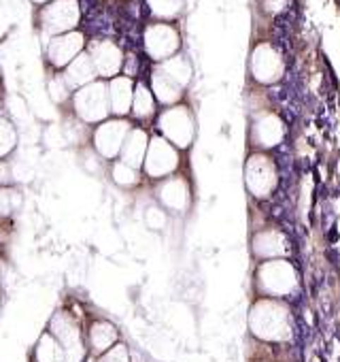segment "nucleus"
Masks as SVG:
<instances>
[{"instance_id":"obj_1","label":"nucleus","mask_w":340,"mask_h":362,"mask_svg":"<svg viewBox=\"0 0 340 362\" xmlns=\"http://www.w3.org/2000/svg\"><path fill=\"white\" fill-rule=\"evenodd\" d=\"M249 328L251 332L268 343L289 341L293 326H291V311L281 298L264 296L253 303L249 311Z\"/></svg>"},{"instance_id":"obj_2","label":"nucleus","mask_w":340,"mask_h":362,"mask_svg":"<svg viewBox=\"0 0 340 362\" xmlns=\"http://www.w3.org/2000/svg\"><path fill=\"white\" fill-rule=\"evenodd\" d=\"M155 130L179 151H183L190 149L196 139V117L192 109L183 103L164 107V111L155 115Z\"/></svg>"},{"instance_id":"obj_3","label":"nucleus","mask_w":340,"mask_h":362,"mask_svg":"<svg viewBox=\"0 0 340 362\" xmlns=\"http://www.w3.org/2000/svg\"><path fill=\"white\" fill-rule=\"evenodd\" d=\"M79 24H81L79 0H49V3L41 5L37 11V28L47 37L77 30Z\"/></svg>"},{"instance_id":"obj_4","label":"nucleus","mask_w":340,"mask_h":362,"mask_svg":"<svg viewBox=\"0 0 340 362\" xmlns=\"http://www.w3.org/2000/svg\"><path fill=\"white\" fill-rule=\"evenodd\" d=\"M71 105L73 113L79 122L85 126H96L111 117L109 111V98H107V81L96 79L71 94Z\"/></svg>"},{"instance_id":"obj_5","label":"nucleus","mask_w":340,"mask_h":362,"mask_svg":"<svg viewBox=\"0 0 340 362\" xmlns=\"http://www.w3.org/2000/svg\"><path fill=\"white\" fill-rule=\"evenodd\" d=\"M142 52L151 64H159L181 52V33L170 22H149L142 30Z\"/></svg>"},{"instance_id":"obj_6","label":"nucleus","mask_w":340,"mask_h":362,"mask_svg":"<svg viewBox=\"0 0 340 362\" xmlns=\"http://www.w3.org/2000/svg\"><path fill=\"white\" fill-rule=\"evenodd\" d=\"M255 286L262 294L270 298H283L298 288V275L291 262L283 258H272L260 264L255 273Z\"/></svg>"},{"instance_id":"obj_7","label":"nucleus","mask_w":340,"mask_h":362,"mask_svg":"<svg viewBox=\"0 0 340 362\" xmlns=\"http://www.w3.org/2000/svg\"><path fill=\"white\" fill-rule=\"evenodd\" d=\"M179 166H181V151L173 143H168L164 136L153 134L149 139V147L140 166L142 177L151 181H159L164 177L175 175Z\"/></svg>"},{"instance_id":"obj_8","label":"nucleus","mask_w":340,"mask_h":362,"mask_svg":"<svg viewBox=\"0 0 340 362\" xmlns=\"http://www.w3.org/2000/svg\"><path fill=\"white\" fill-rule=\"evenodd\" d=\"M279 184V170L266 151H253L245 162V186L253 199H268Z\"/></svg>"},{"instance_id":"obj_9","label":"nucleus","mask_w":340,"mask_h":362,"mask_svg":"<svg viewBox=\"0 0 340 362\" xmlns=\"http://www.w3.org/2000/svg\"><path fill=\"white\" fill-rule=\"evenodd\" d=\"M132 122L128 117H107L104 122L96 124V128L92 130L90 139H92V149L107 162H113L119 158L121 145L128 136V132L132 130Z\"/></svg>"},{"instance_id":"obj_10","label":"nucleus","mask_w":340,"mask_h":362,"mask_svg":"<svg viewBox=\"0 0 340 362\" xmlns=\"http://www.w3.org/2000/svg\"><path fill=\"white\" fill-rule=\"evenodd\" d=\"M49 332L56 337V341L64 349V362H83L85 358V337L81 332V326L77 317H73L66 311H60L51 317Z\"/></svg>"},{"instance_id":"obj_11","label":"nucleus","mask_w":340,"mask_h":362,"mask_svg":"<svg viewBox=\"0 0 340 362\" xmlns=\"http://www.w3.org/2000/svg\"><path fill=\"white\" fill-rule=\"evenodd\" d=\"M87 49V35L83 30H71L56 37H49L45 47V58L51 71H64L79 54Z\"/></svg>"},{"instance_id":"obj_12","label":"nucleus","mask_w":340,"mask_h":362,"mask_svg":"<svg viewBox=\"0 0 340 362\" xmlns=\"http://www.w3.org/2000/svg\"><path fill=\"white\" fill-rule=\"evenodd\" d=\"M87 56L94 64L96 77L98 79H113L117 75H121L123 71V56L126 52L111 39H94L87 41Z\"/></svg>"},{"instance_id":"obj_13","label":"nucleus","mask_w":340,"mask_h":362,"mask_svg":"<svg viewBox=\"0 0 340 362\" xmlns=\"http://www.w3.org/2000/svg\"><path fill=\"white\" fill-rule=\"evenodd\" d=\"M155 201L162 209L186 214L192 205V186L183 175H170L155 184Z\"/></svg>"},{"instance_id":"obj_14","label":"nucleus","mask_w":340,"mask_h":362,"mask_svg":"<svg viewBox=\"0 0 340 362\" xmlns=\"http://www.w3.org/2000/svg\"><path fill=\"white\" fill-rule=\"evenodd\" d=\"M249 71H251V77L257 83L272 86L283 77L285 64H283V58H281L277 47H272L270 43H260L251 52Z\"/></svg>"},{"instance_id":"obj_15","label":"nucleus","mask_w":340,"mask_h":362,"mask_svg":"<svg viewBox=\"0 0 340 362\" xmlns=\"http://www.w3.org/2000/svg\"><path fill=\"white\" fill-rule=\"evenodd\" d=\"M285 136V124L277 113H260L249 132V141L257 151H268L277 147Z\"/></svg>"},{"instance_id":"obj_16","label":"nucleus","mask_w":340,"mask_h":362,"mask_svg":"<svg viewBox=\"0 0 340 362\" xmlns=\"http://www.w3.org/2000/svg\"><path fill=\"white\" fill-rule=\"evenodd\" d=\"M134 86L136 79L128 75H117L107 81V98H109V111L113 117H128L132 98H134Z\"/></svg>"},{"instance_id":"obj_17","label":"nucleus","mask_w":340,"mask_h":362,"mask_svg":"<svg viewBox=\"0 0 340 362\" xmlns=\"http://www.w3.org/2000/svg\"><path fill=\"white\" fill-rule=\"evenodd\" d=\"M149 90L155 98L157 105L162 107H173V105H179L183 100V94L186 90L181 86H177L173 79H168L159 69L157 64L151 66V73H149Z\"/></svg>"},{"instance_id":"obj_18","label":"nucleus","mask_w":340,"mask_h":362,"mask_svg":"<svg viewBox=\"0 0 340 362\" xmlns=\"http://www.w3.org/2000/svg\"><path fill=\"white\" fill-rule=\"evenodd\" d=\"M117 341H119V330L113 322H109V320H92L90 322L87 334H85V347L90 349L92 356L98 358Z\"/></svg>"},{"instance_id":"obj_19","label":"nucleus","mask_w":340,"mask_h":362,"mask_svg":"<svg viewBox=\"0 0 340 362\" xmlns=\"http://www.w3.org/2000/svg\"><path fill=\"white\" fill-rule=\"evenodd\" d=\"M149 139H151L149 130H145L142 126H132V130L128 132V136L121 145L117 160H121L134 168H140L145 153H147V147H149Z\"/></svg>"},{"instance_id":"obj_20","label":"nucleus","mask_w":340,"mask_h":362,"mask_svg":"<svg viewBox=\"0 0 340 362\" xmlns=\"http://www.w3.org/2000/svg\"><path fill=\"white\" fill-rule=\"evenodd\" d=\"M287 239L281 230H260L255 233L253 241H251V250L257 258H264V260H272V258H281L285 256L289 250H287Z\"/></svg>"},{"instance_id":"obj_21","label":"nucleus","mask_w":340,"mask_h":362,"mask_svg":"<svg viewBox=\"0 0 340 362\" xmlns=\"http://www.w3.org/2000/svg\"><path fill=\"white\" fill-rule=\"evenodd\" d=\"M62 77H64V81H66V86H68L71 92H75V90H79V88H83V86H87V83H92V81L98 79L96 77V71H94V64H92L90 56H87V52L79 54L62 71Z\"/></svg>"},{"instance_id":"obj_22","label":"nucleus","mask_w":340,"mask_h":362,"mask_svg":"<svg viewBox=\"0 0 340 362\" xmlns=\"http://www.w3.org/2000/svg\"><path fill=\"white\" fill-rule=\"evenodd\" d=\"M155 111H157V103L149 90V86L140 79H136L134 86V98H132V107H130V115L136 122H151L155 119Z\"/></svg>"},{"instance_id":"obj_23","label":"nucleus","mask_w":340,"mask_h":362,"mask_svg":"<svg viewBox=\"0 0 340 362\" xmlns=\"http://www.w3.org/2000/svg\"><path fill=\"white\" fill-rule=\"evenodd\" d=\"M157 69H159L168 79H173L177 86H181L183 90L190 86V81H192V77H194V66H192V62H190L183 54H175L173 58H168V60L159 62Z\"/></svg>"},{"instance_id":"obj_24","label":"nucleus","mask_w":340,"mask_h":362,"mask_svg":"<svg viewBox=\"0 0 340 362\" xmlns=\"http://www.w3.org/2000/svg\"><path fill=\"white\" fill-rule=\"evenodd\" d=\"M109 175H111V181L117 186V188H123V190H134L140 186V181L145 179L142 177V170L140 168H134L121 160H113L111 166H109Z\"/></svg>"},{"instance_id":"obj_25","label":"nucleus","mask_w":340,"mask_h":362,"mask_svg":"<svg viewBox=\"0 0 340 362\" xmlns=\"http://www.w3.org/2000/svg\"><path fill=\"white\" fill-rule=\"evenodd\" d=\"M145 5L153 22H173L183 13L186 0H145Z\"/></svg>"},{"instance_id":"obj_26","label":"nucleus","mask_w":340,"mask_h":362,"mask_svg":"<svg viewBox=\"0 0 340 362\" xmlns=\"http://www.w3.org/2000/svg\"><path fill=\"white\" fill-rule=\"evenodd\" d=\"M32 360L35 362H64V349L49 330L43 332V337L37 341L32 349Z\"/></svg>"},{"instance_id":"obj_27","label":"nucleus","mask_w":340,"mask_h":362,"mask_svg":"<svg viewBox=\"0 0 340 362\" xmlns=\"http://www.w3.org/2000/svg\"><path fill=\"white\" fill-rule=\"evenodd\" d=\"M16 147H18L16 124L5 115L3 107H0V160H5L7 156H11Z\"/></svg>"},{"instance_id":"obj_28","label":"nucleus","mask_w":340,"mask_h":362,"mask_svg":"<svg viewBox=\"0 0 340 362\" xmlns=\"http://www.w3.org/2000/svg\"><path fill=\"white\" fill-rule=\"evenodd\" d=\"M45 86H47V94H49V98H51L54 103L64 105V103L71 100V94H73V92L68 90V86H66V81H64V77H62L60 71H51Z\"/></svg>"},{"instance_id":"obj_29","label":"nucleus","mask_w":340,"mask_h":362,"mask_svg":"<svg viewBox=\"0 0 340 362\" xmlns=\"http://www.w3.org/2000/svg\"><path fill=\"white\" fill-rule=\"evenodd\" d=\"M22 203V194L13 186H0V218L11 216Z\"/></svg>"},{"instance_id":"obj_30","label":"nucleus","mask_w":340,"mask_h":362,"mask_svg":"<svg viewBox=\"0 0 340 362\" xmlns=\"http://www.w3.org/2000/svg\"><path fill=\"white\" fill-rule=\"evenodd\" d=\"M168 222L166 209H162L159 205H149L145 209V226L149 230H162Z\"/></svg>"},{"instance_id":"obj_31","label":"nucleus","mask_w":340,"mask_h":362,"mask_svg":"<svg viewBox=\"0 0 340 362\" xmlns=\"http://www.w3.org/2000/svg\"><path fill=\"white\" fill-rule=\"evenodd\" d=\"M98 362H132L130 360V351H128V345L117 341L115 345H111L104 354L98 356Z\"/></svg>"},{"instance_id":"obj_32","label":"nucleus","mask_w":340,"mask_h":362,"mask_svg":"<svg viewBox=\"0 0 340 362\" xmlns=\"http://www.w3.org/2000/svg\"><path fill=\"white\" fill-rule=\"evenodd\" d=\"M13 184V170L11 164L0 160V186H11Z\"/></svg>"},{"instance_id":"obj_33","label":"nucleus","mask_w":340,"mask_h":362,"mask_svg":"<svg viewBox=\"0 0 340 362\" xmlns=\"http://www.w3.org/2000/svg\"><path fill=\"white\" fill-rule=\"evenodd\" d=\"M287 3H289V0H266V9L270 13H279V11H283L287 7Z\"/></svg>"},{"instance_id":"obj_34","label":"nucleus","mask_w":340,"mask_h":362,"mask_svg":"<svg viewBox=\"0 0 340 362\" xmlns=\"http://www.w3.org/2000/svg\"><path fill=\"white\" fill-rule=\"evenodd\" d=\"M32 5H37V7H41V5H45V3H49V0H30Z\"/></svg>"},{"instance_id":"obj_35","label":"nucleus","mask_w":340,"mask_h":362,"mask_svg":"<svg viewBox=\"0 0 340 362\" xmlns=\"http://www.w3.org/2000/svg\"><path fill=\"white\" fill-rule=\"evenodd\" d=\"M0 86H3V73H0Z\"/></svg>"},{"instance_id":"obj_36","label":"nucleus","mask_w":340,"mask_h":362,"mask_svg":"<svg viewBox=\"0 0 340 362\" xmlns=\"http://www.w3.org/2000/svg\"><path fill=\"white\" fill-rule=\"evenodd\" d=\"M0 309H3V300H0Z\"/></svg>"}]
</instances>
